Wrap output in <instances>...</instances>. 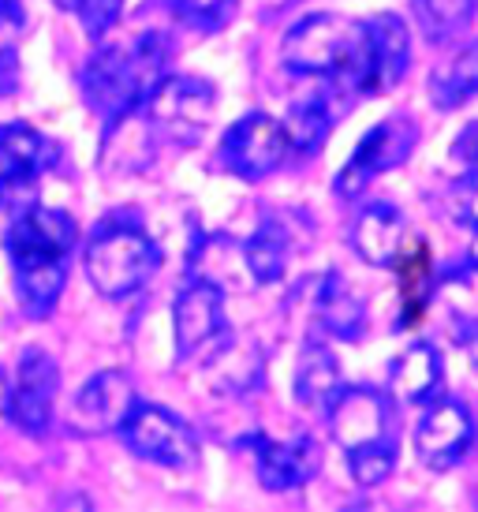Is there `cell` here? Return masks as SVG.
Segmentation results:
<instances>
[{"instance_id":"9c48e42d","label":"cell","mask_w":478,"mask_h":512,"mask_svg":"<svg viewBox=\"0 0 478 512\" xmlns=\"http://www.w3.org/2000/svg\"><path fill=\"white\" fill-rule=\"evenodd\" d=\"M120 438L139 460H150L161 468H191L198 460L195 430L172 412L157 408V404H142L139 400L124 419Z\"/></svg>"},{"instance_id":"2e32d148","label":"cell","mask_w":478,"mask_h":512,"mask_svg":"<svg viewBox=\"0 0 478 512\" xmlns=\"http://www.w3.org/2000/svg\"><path fill=\"white\" fill-rule=\"evenodd\" d=\"M348 240H352V251L363 258L366 266L385 270L408 247V217L400 214L393 202H366L355 214Z\"/></svg>"},{"instance_id":"83f0119b","label":"cell","mask_w":478,"mask_h":512,"mask_svg":"<svg viewBox=\"0 0 478 512\" xmlns=\"http://www.w3.org/2000/svg\"><path fill=\"white\" fill-rule=\"evenodd\" d=\"M165 4H169V12L180 19L183 27L202 30V34H217L236 15L239 0H165Z\"/></svg>"},{"instance_id":"277c9868","label":"cell","mask_w":478,"mask_h":512,"mask_svg":"<svg viewBox=\"0 0 478 512\" xmlns=\"http://www.w3.org/2000/svg\"><path fill=\"white\" fill-rule=\"evenodd\" d=\"M217 109V94L213 83L195 79V75H165L154 86V94L142 101L139 109H131V116L142 120V135L161 139L172 146H195L202 139L206 124L213 120Z\"/></svg>"},{"instance_id":"44dd1931","label":"cell","mask_w":478,"mask_h":512,"mask_svg":"<svg viewBox=\"0 0 478 512\" xmlns=\"http://www.w3.org/2000/svg\"><path fill=\"white\" fill-rule=\"evenodd\" d=\"M296 404L307 412H325L333 397L344 389V370L340 359L329 352V344L307 341L296 363Z\"/></svg>"},{"instance_id":"5bb4252c","label":"cell","mask_w":478,"mask_h":512,"mask_svg":"<svg viewBox=\"0 0 478 512\" xmlns=\"http://www.w3.org/2000/svg\"><path fill=\"white\" fill-rule=\"evenodd\" d=\"M139 393L124 370H101L71 400V427L79 434H113L124 427Z\"/></svg>"},{"instance_id":"4dcf8cb0","label":"cell","mask_w":478,"mask_h":512,"mask_svg":"<svg viewBox=\"0 0 478 512\" xmlns=\"http://www.w3.org/2000/svg\"><path fill=\"white\" fill-rule=\"evenodd\" d=\"M449 157L456 161V165H464V169H478V116L475 120H467L464 128L456 131Z\"/></svg>"},{"instance_id":"4fadbf2b","label":"cell","mask_w":478,"mask_h":512,"mask_svg":"<svg viewBox=\"0 0 478 512\" xmlns=\"http://www.w3.org/2000/svg\"><path fill=\"white\" fill-rule=\"evenodd\" d=\"M366 30H370V57H366V75H363V86H359V98H381L393 86L404 83V75H408L411 30L393 12L370 15Z\"/></svg>"},{"instance_id":"3957f363","label":"cell","mask_w":478,"mask_h":512,"mask_svg":"<svg viewBox=\"0 0 478 512\" xmlns=\"http://www.w3.org/2000/svg\"><path fill=\"white\" fill-rule=\"evenodd\" d=\"M161 266L157 243L135 225H109L90 240L83 258L86 281L105 299H124L139 292Z\"/></svg>"},{"instance_id":"7402d4cb","label":"cell","mask_w":478,"mask_h":512,"mask_svg":"<svg viewBox=\"0 0 478 512\" xmlns=\"http://www.w3.org/2000/svg\"><path fill=\"white\" fill-rule=\"evenodd\" d=\"M57 161V143L27 124H0V184L38 180Z\"/></svg>"},{"instance_id":"1f68e13d","label":"cell","mask_w":478,"mask_h":512,"mask_svg":"<svg viewBox=\"0 0 478 512\" xmlns=\"http://www.w3.org/2000/svg\"><path fill=\"white\" fill-rule=\"evenodd\" d=\"M23 23H27L23 0H0V30H4V34H19Z\"/></svg>"},{"instance_id":"7c38bea8","label":"cell","mask_w":478,"mask_h":512,"mask_svg":"<svg viewBox=\"0 0 478 512\" xmlns=\"http://www.w3.org/2000/svg\"><path fill=\"white\" fill-rule=\"evenodd\" d=\"M243 445L254 453L258 483L266 486L269 494L299 490L322 471V445L310 434H296L284 441L269 438V434H251V438H243Z\"/></svg>"},{"instance_id":"ac0fdd59","label":"cell","mask_w":478,"mask_h":512,"mask_svg":"<svg viewBox=\"0 0 478 512\" xmlns=\"http://www.w3.org/2000/svg\"><path fill=\"white\" fill-rule=\"evenodd\" d=\"M314 322L337 337V341H359L366 329V299L355 292L337 270L314 281Z\"/></svg>"},{"instance_id":"836d02e7","label":"cell","mask_w":478,"mask_h":512,"mask_svg":"<svg viewBox=\"0 0 478 512\" xmlns=\"http://www.w3.org/2000/svg\"><path fill=\"white\" fill-rule=\"evenodd\" d=\"M8 400V385H4V370H0V404Z\"/></svg>"},{"instance_id":"f546056e","label":"cell","mask_w":478,"mask_h":512,"mask_svg":"<svg viewBox=\"0 0 478 512\" xmlns=\"http://www.w3.org/2000/svg\"><path fill=\"white\" fill-rule=\"evenodd\" d=\"M68 8L79 15V23L90 38H105L124 15V0H68Z\"/></svg>"},{"instance_id":"e0dca14e","label":"cell","mask_w":478,"mask_h":512,"mask_svg":"<svg viewBox=\"0 0 478 512\" xmlns=\"http://www.w3.org/2000/svg\"><path fill=\"white\" fill-rule=\"evenodd\" d=\"M389 393L411 408H426L445 397V359L434 341L408 344L389 367Z\"/></svg>"},{"instance_id":"9a60e30c","label":"cell","mask_w":478,"mask_h":512,"mask_svg":"<svg viewBox=\"0 0 478 512\" xmlns=\"http://www.w3.org/2000/svg\"><path fill=\"white\" fill-rule=\"evenodd\" d=\"M172 329H176V356L187 359L202 352L210 341L225 333V296L221 285L210 277H198L176 296L172 307Z\"/></svg>"},{"instance_id":"6da1fadb","label":"cell","mask_w":478,"mask_h":512,"mask_svg":"<svg viewBox=\"0 0 478 512\" xmlns=\"http://www.w3.org/2000/svg\"><path fill=\"white\" fill-rule=\"evenodd\" d=\"M172 57V42L165 30H139L135 38L101 45L83 68V101L105 124L124 120L131 109L154 94L165 79Z\"/></svg>"},{"instance_id":"d4e9b609","label":"cell","mask_w":478,"mask_h":512,"mask_svg":"<svg viewBox=\"0 0 478 512\" xmlns=\"http://www.w3.org/2000/svg\"><path fill=\"white\" fill-rule=\"evenodd\" d=\"M408 4L415 27L430 45H445L449 38H456L460 30L471 27L478 12V0H408Z\"/></svg>"},{"instance_id":"f1b7e54d","label":"cell","mask_w":478,"mask_h":512,"mask_svg":"<svg viewBox=\"0 0 478 512\" xmlns=\"http://www.w3.org/2000/svg\"><path fill=\"white\" fill-rule=\"evenodd\" d=\"M445 214L456 228L478 236V169H467L445 191Z\"/></svg>"},{"instance_id":"5b68a950","label":"cell","mask_w":478,"mask_h":512,"mask_svg":"<svg viewBox=\"0 0 478 512\" xmlns=\"http://www.w3.org/2000/svg\"><path fill=\"white\" fill-rule=\"evenodd\" d=\"M419 139H422V131L411 113H393V116H385V120H378V124L355 143L352 157L340 165L337 180H333V191H337L340 199H359L378 176L400 169V165L415 154Z\"/></svg>"},{"instance_id":"ba28073f","label":"cell","mask_w":478,"mask_h":512,"mask_svg":"<svg viewBox=\"0 0 478 512\" xmlns=\"http://www.w3.org/2000/svg\"><path fill=\"white\" fill-rule=\"evenodd\" d=\"M478 423L471 408L456 397H437L434 404L422 408V419L415 427V456L422 468L452 471L464 464V456L475 449Z\"/></svg>"},{"instance_id":"4316f807","label":"cell","mask_w":478,"mask_h":512,"mask_svg":"<svg viewBox=\"0 0 478 512\" xmlns=\"http://www.w3.org/2000/svg\"><path fill=\"white\" fill-rule=\"evenodd\" d=\"M348 471L359 486H378L385 483L396 471V460H400V438H385V441H370V445H359V449H348Z\"/></svg>"},{"instance_id":"8992f818","label":"cell","mask_w":478,"mask_h":512,"mask_svg":"<svg viewBox=\"0 0 478 512\" xmlns=\"http://www.w3.org/2000/svg\"><path fill=\"white\" fill-rule=\"evenodd\" d=\"M75 243H79V225L71 221V214L49 210V206H27L12 217L8 236H4V251L12 258L15 273H27L68 266Z\"/></svg>"},{"instance_id":"8fae6325","label":"cell","mask_w":478,"mask_h":512,"mask_svg":"<svg viewBox=\"0 0 478 512\" xmlns=\"http://www.w3.org/2000/svg\"><path fill=\"white\" fill-rule=\"evenodd\" d=\"M57 393H60L57 359L49 356L45 348H27L19 356V370H15V382L8 389V400H4V412H8V419L23 434L42 438L45 430L53 427Z\"/></svg>"},{"instance_id":"484cf974","label":"cell","mask_w":478,"mask_h":512,"mask_svg":"<svg viewBox=\"0 0 478 512\" xmlns=\"http://www.w3.org/2000/svg\"><path fill=\"white\" fill-rule=\"evenodd\" d=\"M64 285H68V266L15 273V296H19V307H23V314L34 318V322H42V318L53 314Z\"/></svg>"},{"instance_id":"52a82bcc","label":"cell","mask_w":478,"mask_h":512,"mask_svg":"<svg viewBox=\"0 0 478 512\" xmlns=\"http://www.w3.org/2000/svg\"><path fill=\"white\" fill-rule=\"evenodd\" d=\"M217 154H221L225 172L247 180V184H258L281 169L292 157V150H288V135H284L281 120H273L266 113H251L225 131Z\"/></svg>"},{"instance_id":"603a6c76","label":"cell","mask_w":478,"mask_h":512,"mask_svg":"<svg viewBox=\"0 0 478 512\" xmlns=\"http://www.w3.org/2000/svg\"><path fill=\"white\" fill-rule=\"evenodd\" d=\"M292 258V228L277 214L262 217L254 236L243 243V266L251 270L254 285H277Z\"/></svg>"},{"instance_id":"cb8c5ba5","label":"cell","mask_w":478,"mask_h":512,"mask_svg":"<svg viewBox=\"0 0 478 512\" xmlns=\"http://www.w3.org/2000/svg\"><path fill=\"white\" fill-rule=\"evenodd\" d=\"M393 266H396V273H400V296H404L400 326H415L422 314H426V299L434 296V285H437L430 247H426V243H415L411 251L404 247Z\"/></svg>"},{"instance_id":"30bf717a","label":"cell","mask_w":478,"mask_h":512,"mask_svg":"<svg viewBox=\"0 0 478 512\" xmlns=\"http://www.w3.org/2000/svg\"><path fill=\"white\" fill-rule=\"evenodd\" d=\"M325 423L344 453L370 445V441L396 438L393 393L374 389V385H344L333 397V404L325 408Z\"/></svg>"},{"instance_id":"d6a6232c","label":"cell","mask_w":478,"mask_h":512,"mask_svg":"<svg viewBox=\"0 0 478 512\" xmlns=\"http://www.w3.org/2000/svg\"><path fill=\"white\" fill-rule=\"evenodd\" d=\"M467 262H471V273H478V240H475V247L467 251Z\"/></svg>"},{"instance_id":"ffe728a7","label":"cell","mask_w":478,"mask_h":512,"mask_svg":"<svg viewBox=\"0 0 478 512\" xmlns=\"http://www.w3.org/2000/svg\"><path fill=\"white\" fill-rule=\"evenodd\" d=\"M426 94L437 113H456L478 98V38L456 45L449 57L437 64L430 72Z\"/></svg>"},{"instance_id":"d6986e66","label":"cell","mask_w":478,"mask_h":512,"mask_svg":"<svg viewBox=\"0 0 478 512\" xmlns=\"http://www.w3.org/2000/svg\"><path fill=\"white\" fill-rule=\"evenodd\" d=\"M340 90L329 86L325 94H310V98L296 101L288 116L281 120L284 135H288V150L292 157H314L329 143V135L337 128V116L344 113V105H337Z\"/></svg>"},{"instance_id":"7a4b0ae2","label":"cell","mask_w":478,"mask_h":512,"mask_svg":"<svg viewBox=\"0 0 478 512\" xmlns=\"http://www.w3.org/2000/svg\"><path fill=\"white\" fill-rule=\"evenodd\" d=\"M370 57V30L366 19H352L340 12L303 15L288 27L281 42V64L303 79H325L340 94L359 101V86Z\"/></svg>"}]
</instances>
